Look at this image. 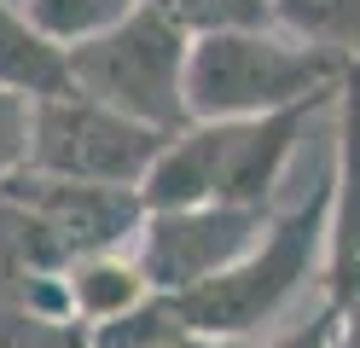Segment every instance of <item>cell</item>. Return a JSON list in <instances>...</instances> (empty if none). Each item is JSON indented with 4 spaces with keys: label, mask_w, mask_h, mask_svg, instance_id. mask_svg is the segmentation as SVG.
<instances>
[{
    "label": "cell",
    "mask_w": 360,
    "mask_h": 348,
    "mask_svg": "<svg viewBox=\"0 0 360 348\" xmlns=\"http://www.w3.org/2000/svg\"><path fill=\"white\" fill-rule=\"evenodd\" d=\"M326 215H331V180L267 221L262 244L233 262L227 273H215L210 285H198L186 296H174L180 319L198 342H244L262 325H274L279 308L297 296L308 278H320L326 262Z\"/></svg>",
    "instance_id": "1"
},
{
    "label": "cell",
    "mask_w": 360,
    "mask_h": 348,
    "mask_svg": "<svg viewBox=\"0 0 360 348\" xmlns=\"http://www.w3.org/2000/svg\"><path fill=\"white\" fill-rule=\"evenodd\" d=\"M343 58L302 46L279 30L204 35L186 58V116L192 122H250V116L302 105L343 82Z\"/></svg>",
    "instance_id": "2"
},
{
    "label": "cell",
    "mask_w": 360,
    "mask_h": 348,
    "mask_svg": "<svg viewBox=\"0 0 360 348\" xmlns=\"http://www.w3.org/2000/svg\"><path fill=\"white\" fill-rule=\"evenodd\" d=\"M186 58H192V35H180L157 12L134 6L117 30L70 46V76H76L82 99L117 110L140 128L180 134V128H192V116H186Z\"/></svg>",
    "instance_id": "3"
},
{
    "label": "cell",
    "mask_w": 360,
    "mask_h": 348,
    "mask_svg": "<svg viewBox=\"0 0 360 348\" xmlns=\"http://www.w3.org/2000/svg\"><path fill=\"white\" fill-rule=\"evenodd\" d=\"M169 146V134L140 128L128 116L105 110L94 99H47L30 110V174L47 180H76V186H134L140 192L146 169L157 151Z\"/></svg>",
    "instance_id": "4"
},
{
    "label": "cell",
    "mask_w": 360,
    "mask_h": 348,
    "mask_svg": "<svg viewBox=\"0 0 360 348\" xmlns=\"http://www.w3.org/2000/svg\"><path fill=\"white\" fill-rule=\"evenodd\" d=\"M274 215L256 209H227V203H204V209H180V215H146L140 238H134V262L146 267L157 296H186L198 285H210L215 273H227L244 262Z\"/></svg>",
    "instance_id": "5"
},
{
    "label": "cell",
    "mask_w": 360,
    "mask_h": 348,
    "mask_svg": "<svg viewBox=\"0 0 360 348\" xmlns=\"http://www.w3.org/2000/svg\"><path fill=\"white\" fill-rule=\"evenodd\" d=\"M0 192H12L47 226V238L58 244L64 262L128 250L146 226V203H140L134 186H76V180H47V174L18 169Z\"/></svg>",
    "instance_id": "6"
},
{
    "label": "cell",
    "mask_w": 360,
    "mask_h": 348,
    "mask_svg": "<svg viewBox=\"0 0 360 348\" xmlns=\"http://www.w3.org/2000/svg\"><path fill=\"white\" fill-rule=\"evenodd\" d=\"M320 290H326L331 314L360 308V64H349L343 87H337V157H331Z\"/></svg>",
    "instance_id": "7"
},
{
    "label": "cell",
    "mask_w": 360,
    "mask_h": 348,
    "mask_svg": "<svg viewBox=\"0 0 360 348\" xmlns=\"http://www.w3.org/2000/svg\"><path fill=\"white\" fill-rule=\"evenodd\" d=\"M337 87H343V82H337ZM337 87L331 93H314V99H302V105H285V110L250 116V122H233V134H227V169H221L215 203L274 215V192H279V180L290 169V157H297V139L308 134V122L326 105H337Z\"/></svg>",
    "instance_id": "8"
},
{
    "label": "cell",
    "mask_w": 360,
    "mask_h": 348,
    "mask_svg": "<svg viewBox=\"0 0 360 348\" xmlns=\"http://www.w3.org/2000/svg\"><path fill=\"white\" fill-rule=\"evenodd\" d=\"M227 134L233 122H192L169 134V146L140 180L146 215H180V209H204L221 192V169H227Z\"/></svg>",
    "instance_id": "9"
},
{
    "label": "cell",
    "mask_w": 360,
    "mask_h": 348,
    "mask_svg": "<svg viewBox=\"0 0 360 348\" xmlns=\"http://www.w3.org/2000/svg\"><path fill=\"white\" fill-rule=\"evenodd\" d=\"M0 93H18V99H30V105L70 99L76 93L70 53L41 35L12 0H0Z\"/></svg>",
    "instance_id": "10"
},
{
    "label": "cell",
    "mask_w": 360,
    "mask_h": 348,
    "mask_svg": "<svg viewBox=\"0 0 360 348\" xmlns=\"http://www.w3.org/2000/svg\"><path fill=\"white\" fill-rule=\"evenodd\" d=\"M64 290H70V319L82 325V331L110 325L128 308H140L146 296H157L146 267L134 262V250H110V255H82V262H70L64 267Z\"/></svg>",
    "instance_id": "11"
},
{
    "label": "cell",
    "mask_w": 360,
    "mask_h": 348,
    "mask_svg": "<svg viewBox=\"0 0 360 348\" xmlns=\"http://www.w3.org/2000/svg\"><path fill=\"white\" fill-rule=\"evenodd\" d=\"M64 267L70 262H64L58 244L47 238V226H41L12 192H0V296L18 302L35 278H53Z\"/></svg>",
    "instance_id": "12"
},
{
    "label": "cell",
    "mask_w": 360,
    "mask_h": 348,
    "mask_svg": "<svg viewBox=\"0 0 360 348\" xmlns=\"http://www.w3.org/2000/svg\"><path fill=\"white\" fill-rule=\"evenodd\" d=\"M274 23H285L290 41L360 64V0H274Z\"/></svg>",
    "instance_id": "13"
},
{
    "label": "cell",
    "mask_w": 360,
    "mask_h": 348,
    "mask_svg": "<svg viewBox=\"0 0 360 348\" xmlns=\"http://www.w3.org/2000/svg\"><path fill=\"white\" fill-rule=\"evenodd\" d=\"M12 6L24 12L47 41H58L64 53H70V46L94 41V35H105V30H117L140 0H12Z\"/></svg>",
    "instance_id": "14"
},
{
    "label": "cell",
    "mask_w": 360,
    "mask_h": 348,
    "mask_svg": "<svg viewBox=\"0 0 360 348\" xmlns=\"http://www.w3.org/2000/svg\"><path fill=\"white\" fill-rule=\"evenodd\" d=\"M146 12L174 23L180 35H238V30H274V0H140Z\"/></svg>",
    "instance_id": "15"
},
{
    "label": "cell",
    "mask_w": 360,
    "mask_h": 348,
    "mask_svg": "<svg viewBox=\"0 0 360 348\" xmlns=\"http://www.w3.org/2000/svg\"><path fill=\"white\" fill-rule=\"evenodd\" d=\"M180 342H192V331H186V319H180L174 296H146L140 308H128L122 319L87 331V348H180Z\"/></svg>",
    "instance_id": "16"
},
{
    "label": "cell",
    "mask_w": 360,
    "mask_h": 348,
    "mask_svg": "<svg viewBox=\"0 0 360 348\" xmlns=\"http://www.w3.org/2000/svg\"><path fill=\"white\" fill-rule=\"evenodd\" d=\"M70 331H76V325H53V319L30 314L24 302L0 296V348H58Z\"/></svg>",
    "instance_id": "17"
},
{
    "label": "cell",
    "mask_w": 360,
    "mask_h": 348,
    "mask_svg": "<svg viewBox=\"0 0 360 348\" xmlns=\"http://www.w3.org/2000/svg\"><path fill=\"white\" fill-rule=\"evenodd\" d=\"M30 99L18 93H0V186L30 162Z\"/></svg>",
    "instance_id": "18"
},
{
    "label": "cell",
    "mask_w": 360,
    "mask_h": 348,
    "mask_svg": "<svg viewBox=\"0 0 360 348\" xmlns=\"http://www.w3.org/2000/svg\"><path fill=\"white\" fill-rule=\"evenodd\" d=\"M331 337H337V314L320 308L308 325H297L285 337H244V342H210V348H331Z\"/></svg>",
    "instance_id": "19"
},
{
    "label": "cell",
    "mask_w": 360,
    "mask_h": 348,
    "mask_svg": "<svg viewBox=\"0 0 360 348\" xmlns=\"http://www.w3.org/2000/svg\"><path fill=\"white\" fill-rule=\"evenodd\" d=\"M58 348H87V331H82V325H76V331H70V337H64Z\"/></svg>",
    "instance_id": "20"
},
{
    "label": "cell",
    "mask_w": 360,
    "mask_h": 348,
    "mask_svg": "<svg viewBox=\"0 0 360 348\" xmlns=\"http://www.w3.org/2000/svg\"><path fill=\"white\" fill-rule=\"evenodd\" d=\"M180 348H210V342H198V337H192V342H180Z\"/></svg>",
    "instance_id": "21"
}]
</instances>
